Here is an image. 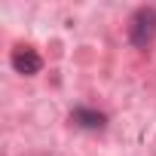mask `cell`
<instances>
[{"mask_svg": "<svg viewBox=\"0 0 156 156\" xmlns=\"http://www.w3.org/2000/svg\"><path fill=\"white\" fill-rule=\"evenodd\" d=\"M129 40L135 49H150L156 40V9L153 6H141L135 9V16L129 19Z\"/></svg>", "mask_w": 156, "mask_h": 156, "instance_id": "1", "label": "cell"}, {"mask_svg": "<svg viewBox=\"0 0 156 156\" xmlns=\"http://www.w3.org/2000/svg\"><path fill=\"white\" fill-rule=\"evenodd\" d=\"M70 122L80 126V129H89V132H101L107 126V116L95 107H73L70 110Z\"/></svg>", "mask_w": 156, "mask_h": 156, "instance_id": "2", "label": "cell"}, {"mask_svg": "<svg viewBox=\"0 0 156 156\" xmlns=\"http://www.w3.org/2000/svg\"><path fill=\"white\" fill-rule=\"evenodd\" d=\"M12 67H16V73L34 76V73H40L43 58H40L34 49H16V52H12Z\"/></svg>", "mask_w": 156, "mask_h": 156, "instance_id": "3", "label": "cell"}]
</instances>
